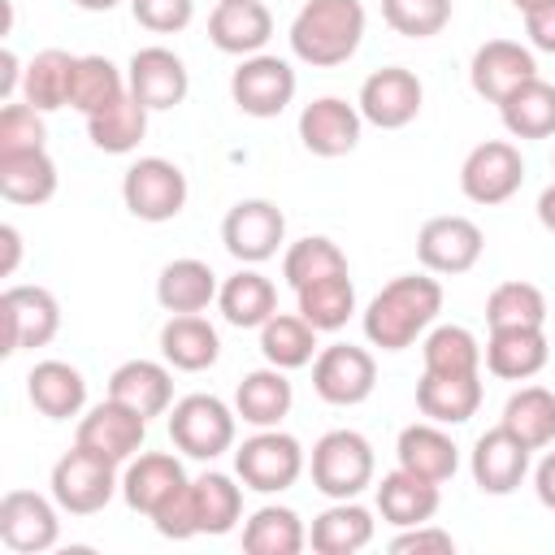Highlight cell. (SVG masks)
I'll return each instance as SVG.
<instances>
[{
    "mask_svg": "<svg viewBox=\"0 0 555 555\" xmlns=\"http://www.w3.org/2000/svg\"><path fill=\"white\" fill-rule=\"evenodd\" d=\"M234 473L247 490L256 494H282L299 481L304 473V447L295 434L286 429H256L251 438H243V447L234 451Z\"/></svg>",
    "mask_w": 555,
    "mask_h": 555,
    "instance_id": "5b68a950",
    "label": "cell"
},
{
    "mask_svg": "<svg viewBox=\"0 0 555 555\" xmlns=\"http://www.w3.org/2000/svg\"><path fill=\"white\" fill-rule=\"evenodd\" d=\"M191 499H195V520L199 533H230L243 520V486H234V477L225 473H204L191 481Z\"/></svg>",
    "mask_w": 555,
    "mask_h": 555,
    "instance_id": "b9f144b4",
    "label": "cell"
},
{
    "mask_svg": "<svg viewBox=\"0 0 555 555\" xmlns=\"http://www.w3.org/2000/svg\"><path fill=\"white\" fill-rule=\"evenodd\" d=\"M260 356L273 369H304L317 360V330L299 312H273L260 325Z\"/></svg>",
    "mask_w": 555,
    "mask_h": 555,
    "instance_id": "60d3db41",
    "label": "cell"
},
{
    "mask_svg": "<svg viewBox=\"0 0 555 555\" xmlns=\"http://www.w3.org/2000/svg\"><path fill=\"white\" fill-rule=\"evenodd\" d=\"M217 4H225V0H217Z\"/></svg>",
    "mask_w": 555,
    "mask_h": 555,
    "instance_id": "94428289",
    "label": "cell"
},
{
    "mask_svg": "<svg viewBox=\"0 0 555 555\" xmlns=\"http://www.w3.org/2000/svg\"><path fill=\"white\" fill-rule=\"evenodd\" d=\"M130 13L152 35H178L195 17V0H130Z\"/></svg>",
    "mask_w": 555,
    "mask_h": 555,
    "instance_id": "681fc988",
    "label": "cell"
},
{
    "mask_svg": "<svg viewBox=\"0 0 555 555\" xmlns=\"http://www.w3.org/2000/svg\"><path fill=\"white\" fill-rule=\"evenodd\" d=\"M217 308L234 330H260L273 312H278V286L256 269L243 264L238 273H230L217 291Z\"/></svg>",
    "mask_w": 555,
    "mask_h": 555,
    "instance_id": "1f68e13d",
    "label": "cell"
},
{
    "mask_svg": "<svg viewBox=\"0 0 555 555\" xmlns=\"http://www.w3.org/2000/svg\"><path fill=\"white\" fill-rule=\"evenodd\" d=\"M74 65L78 56L65 52V48H43L26 61V74H22V100L39 113H56L69 104V91H74Z\"/></svg>",
    "mask_w": 555,
    "mask_h": 555,
    "instance_id": "e575fe53",
    "label": "cell"
},
{
    "mask_svg": "<svg viewBox=\"0 0 555 555\" xmlns=\"http://www.w3.org/2000/svg\"><path fill=\"white\" fill-rule=\"evenodd\" d=\"M364 26L360 0H304L291 22V52L312 69H334L360 52Z\"/></svg>",
    "mask_w": 555,
    "mask_h": 555,
    "instance_id": "7a4b0ae2",
    "label": "cell"
},
{
    "mask_svg": "<svg viewBox=\"0 0 555 555\" xmlns=\"http://www.w3.org/2000/svg\"><path fill=\"white\" fill-rule=\"evenodd\" d=\"M56 499H43L35 490H9L0 499V542L17 555H43L61 538Z\"/></svg>",
    "mask_w": 555,
    "mask_h": 555,
    "instance_id": "2e32d148",
    "label": "cell"
},
{
    "mask_svg": "<svg viewBox=\"0 0 555 555\" xmlns=\"http://www.w3.org/2000/svg\"><path fill=\"white\" fill-rule=\"evenodd\" d=\"M152 525H156V533L160 538H173V542H186V538H195L199 533V520H195V499H191V481L178 490V494H169L152 516H147Z\"/></svg>",
    "mask_w": 555,
    "mask_h": 555,
    "instance_id": "f907efd6",
    "label": "cell"
},
{
    "mask_svg": "<svg viewBox=\"0 0 555 555\" xmlns=\"http://www.w3.org/2000/svg\"><path fill=\"white\" fill-rule=\"evenodd\" d=\"M147 113H152V108H143V104L126 91L121 100H113L108 108H100V113L87 117V139H91L100 152H108V156H126V152H134V147L143 143V134H147Z\"/></svg>",
    "mask_w": 555,
    "mask_h": 555,
    "instance_id": "74e56055",
    "label": "cell"
},
{
    "mask_svg": "<svg viewBox=\"0 0 555 555\" xmlns=\"http://www.w3.org/2000/svg\"><path fill=\"white\" fill-rule=\"evenodd\" d=\"M390 551L395 555H451L455 551V538L438 525H412V529H399L390 538Z\"/></svg>",
    "mask_w": 555,
    "mask_h": 555,
    "instance_id": "816d5d0a",
    "label": "cell"
},
{
    "mask_svg": "<svg viewBox=\"0 0 555 555\" xmlns=\"http://www.w3.org/2000/svg\"><path fill=\"white\" fill-rule=\"evenodd\" d=\"M143 438H147V416H139L134 408H126L117 399H104V403L87 408L78 429H74V442L82 451L108 460V464H130L139 455Z\"/></svg>",
    "mask_w": 555,
    "mask_h": 555,
    "instance_id": "4fadbf2b",
    "label": "cell"
},
{
    "mask_svg": "<svg viewBox=\"0 0 555 555\" xmlns=\"http://www.w3.org/2000/svg\"><path fill=\"white\" fill-rule=\"evenodd\" d=\"M217 291H221L217 273L208 269V260H195V256H178V260H169L156 273V304L169 317H178V312H204L217 299Z\"/></svg>",
    "mask_w": 555,
    "mask_h": 555,
    "instance_id": "4dcf8cb0",
    "label": "cell"
},
{
    "mask_svg": "<svg viewBox=\"0 0 555 555\" xmlns=\"http://www.w3.org/2000/svg\"><path fill=\"white\" fill-rule=\"evenodd\" d=\"M291 403H295V386H291L286 369H273V364L251 369V373L238 382V390H234V412H238V421L251 425V429H273V425H282V421L291 416Z\"/></svg>",
    "mask_w": 555,
    "mask_h": 555,
    "instance_id": "83f0119b",
    "label": "cell"
},
{
    "mask_svg": "<svg viewBox=\"0 0 555 555\" xmlns=\"http://www.w3.org/2000/svg\"><path fill=\"white\" fill-rule=\"evenodd\" d=\"M186 481H191V477H186V468H182L178 455H169V451H139V455L126 464V473H121V499H126L130 512L152 516V512H156L169 494H178Z\"/></svg>",
    "mask_w": 555,
    "mask_h": 555,
    "instance_id": "44dd1931",
    "label": "cell"
},
{
    "mask_svg": "<svg viewBox=\"0 0 555 555\" xmlns=\"http://www.w3.org/2000/svg\"><path fill=\"white\" fill-rule=\"evenodd\" d=\"M308 546V529L295 507L264 503L243 525V551L247 555H299Z\"/></svg>",
    "mask_w": 555,
    "mask_h": 555,
    "instance_id": "d590c367",
    "label": "cell"
},
{
    "mask_svg": "<svg viewBox=\"0 0 555 555\" xmlns=\"http://www.w3.org/2000/svg\"><path fill=\"white\" fill-rule=\"evenodd\" d=\"M208 39L217 52L256 56L273 39V13L260 0H225L208 13Z\"/></svg>",
    "mask_w": 555,
    "mask_h": 555,
    "instance_id": "7402d4cb",
    "label": "cell"
},
{
    "mask_svg": "<svg viewBox=\"0 0 555 555\" xmlns=\"http://www.w3.org/2000/svg\"><path fill=\"white\" fill-rule=\"evenodd\" d=\"M22 74H26V69H22L17 52H13V48H4V52H0V95H4V100H13V91H17Z\"/></svg>",
    "mask_w": 555,
    "mask_h": 555,
    "instance_id": "11a10c76",
    "label": "cell"
},
{
    "mask_svg": "<svg viewBox=\"0 0 555 555\" xmlns=\"http://www.w3.org/2000/svg\"><path fill=\"white\" fill-rule=\"evenodd\" d=\"M529 78H538V56L516 39H486L468 61V82L490 104H503Z\"/></svg>",
    "mask_w": 555,
    "mask_h": 555,
    "instance_id": "ac0fdd59",
    "label": "cell"
},
{
    "mask_svg": "<svg viewBox=\"0 0 555 555\" xmlns=\"http://www.w3.org/2000/svg\"><path fill=\"white\" fill-rule=\"evenodd\" d=\"M503 130L512 139H551L555 134V87L546 78L520 82L503 104H499Z\"/></svg>",
    "mask_w": 555,
    "mask_h": 555,
    "instance_id": "8d00e7d4",
    "label": "cell"
},
{
    "mask_svg": "<svg viewBox=\"0 0 555 555\" xmlns=\"http://www.w3.org/2000/svg\"><path fill=\"white\" fill-rule=\"evenodd\" d=\"M160 356L169 369H182V373H204L217 364L221 356V338H217V325L204 321L199 312H178L160 325Z\"/></svg>",
    "mask_w": 555,
    "mask_h": 555,
    "instance_id": "f1b7e54d",
    "label": "cell"
},
{
    "mask_svg": "<svg viewBox=\"0 0 555 555\" xmlns=\"http://www.w3.org/2000/svg\"><path fill=\"white\" fill-rule=\"evenodd\" d=\"M538 221H542V230H551V234H555V182L538 195Z\"/></svg>",
    "mask_w": 555,
    "mask_h": 555,
    "instance_id": "6f0895ef",
    "label": "cell"
},
{
    "mask_svg": "<svg viewBox=\"0 0 555 555\" xmlns=\"http://www.w3.org/2000/svg\"><path fill=\"white\" fill-rule=\"evenodd\" d=\"M130 91V82H126V74L108 61V56H100V52H91V56H78V65H74V91H69V108H78L82 117H91V113H100V108H108L113 100H121Z\"/></svg>",
    "mask_w": 555,
    "mask_h": 555,
    "instance_id": "7bdbcfd3",
    "label": "cell"
},
{
    "mask_svg": "<svg viewBox=\"0 0 555 555\" xmlns=\"http://www.w3.org/2000/svg\"><path fill=\"white\" fill-rule=\"evenodd\" d=\"M421 360L429 373H481V343L464 325H429Z\"/></svg>",
    "mask_w": 555,
    "mask_h": 555,
    "instance_id": "ee69618b",
    "label": "cell"
},
{
    "mask_svg": "<svg viewBox=\"0 0 555 555\" xmlns=\"http://www.w3.org/2000/svg\"><path fill=\"white\" fill-rule=\"evenodd\" d=\"M126 82H130V95L152 113L178 108L186 100V91H191V74L182 65V56L173 48H160V43H147V48H139L130 56Z\"/></svg>",
    "mask_w": 555,
    "mask_h": 555,
    "instance_id": "e0dca14e",
    "label": "cell"
},
{
    "mask_svg": "<svg viewBox=\"0 0 555 555\" xmlns=\"http://www.w3.org/2000/svg\"><path fill=\"white\" fill-rule=\"evenodd\" d=\"M238 412L217 395H182L169 408V442L191 460H217L234 447Z\"/></svg>",
    "mask_w": 555,
    "mask_h": 555,
    "instance_id": "277c9868",
    "label": "cell"
},
{
    "mask_svg": "<svg viewBox=\"0 0 555 555\" xmlns=\"http://www.w3.org/2000/svg\"><path fill=\"white\" fill-rule=\"evenodd\" d=\"M78 9H87V13H108V9H117L121 0H74Z\"/></svg>",
    "mask_w": 555,
    "mask_h": 555,
    "instance_id": "680465c9",
    "label": "cell"
},
{
    "mask_svg": "<svg viewBox=\"0 0 555 555\" xmlns=\"http://www.w3.org/2000/svg\"><path fill=\"white\" fill-rule=\"evenodd\" d=\"M551 308L546 295L533 282H499L486 299V325L490 330H512V325H546Z\"/></svg>",
    "mask_w": 555,
    "mask_h": 555,
    "instance_id": "bcb514c9",
    "label": "cell"
},
{
    "mask_svg": "<svg viewBox=\"0 0 555 555\" xmlns=\"http://www.w3.org/2000/svg\"><path fill=\"white\" fill-rule=\"evenodd\" d=\"M377 386V360L373 351L356 347V343H330L317 351L312 360V390L317 399L334 403V408H356L373 395Z\"/></svg>",
    "mask_w": 555,
    "mask_h": 555,
    "instance_id": "8fae6325",
    "label": "cell"
},
{
    "mask_svg": "<svg viewBox=\"0 0 555 555\" xmlns=\"http://www.w3.org/2000/svg\"><path fill=\"white\" fill-rule=\"evenodd\" d=\"M0 195L22 208L48 204L56 195V160L48 156V147L0 156Z\"/></svg>",
    "mask_w": 555,
    "mask_h": 555,
    "instance_id": "836d02e7",
    "label": "cell"
},
{
    "mask_svg": "<svg viewBox=\"0 0 555 555\" xmlns=\"http://www.w3.org/2000/svg\"><path fill=\"white\" fill-rule=\"evenodd\" d=\"M295 69L291 61L282 56H269V52H256V56H243L238 69L230 74V100L238 104V113L247 117H278L286 113V104L295 100Z\"/></svg>",
    "mask_w": 555,
    "mask_h": 555,
    "instance_id": "30bf717a",
    "label": "cell"
},
{
    "mask_svg": "<svg viewBox=\"0 0 555 555\" xmlns=\"http://www.w3.org/2000/svg\"><path fill=\"white\" fill-rule=\"evenodd\" d=\"M468 468H473V481L481 494H512L529 473V447L512 429L494 425L473 442Z\"/></svg>",
    "mask_w": 555,
    "mask_h": 555,
    "instance_id": "ffe728a7",
    "label": "cell"
},
{
    "mask_svg": "<svg viewBox=\"0 0 555 555\" xmlns=\"http://www.w3.org/2000/svg\"><path fill=\"white\" fill-rule=\"evenodd\" d=\"M421 100H425V87L412 69L403 65H386V69H373L364 82H360V117L377 130H403L416 121L421 113Z\"/></svg>",
    "mask_w": 555,
    "mask_h": 555,
    "instance_id": "5bb4252c",
    "label": "cell"
},
{
    "mask_svg": "<svg viewBox=\"0 0 555 555\" xmlns=\"http://www.w3.org/2000/svg\"><path fill=\"white\" fill-rule=\"evenodd\" d=\"M503 429H512L529 451H542L555 442V390L546 386H520L499 416Z\"/></svg>",
    "mask_w": 555,
    "mask_h": 555,
    "instance_id": "f35d334b",
    "label": "cell"
},
{
    "mask_svg": "<svg viewBox=\"0 0 555 555\" xmlns=\"http://www.w3.org/2000/svg\"><path fill=\"white\" fill-rule=\"evenodd\" d=\"M221 243L238 264H264L286 243V217L273 199H238L221 221Z\"/></svg>",
    "mask_w": 555,
    "mask_h": 555,
    "instance_id": "7c38bea8",
    "label": "cell"
},
{
    "mask_svg": "<svg viewBox=\"0 0 555 555\" xmlns=\"http://www.w3.org/2000/svg\"><path fill=\"white\" fill-rule=\"evenodd\" d=\"M43 139H48V126H43L39 108H30L26 100H9L0 108V156L35 152V147H43Z\"/></svg>",
    "mask_w": 555,
    "mask_h": 555,
    "instance_id": "c3c4849f",
    "label": "cell"
},
{
    "mask_svg": "<svg viewBox=\"0 0 555 555\" xmlns=\"http://www.w3.org/2000/svg\"><path fill=\"white\" fill-rule=\"evenodd\" d=\"M416 408L425 421L438 425H464L481 408V373H421L416 382Z\"/></svg>",
    "mask_w": 555,
    "mask_h": 555,
    "instance_id": "d4e9b609",
    "label": "cell"
},
{
    "mask_svg": "<svg viewBox=\"0 0 555 555\" xmlns=\"http://www.w3.org/2000/svg\"><path fill=\"white\" fill-rule=\"evenodd\" d=\"M360 130H364V117L343 95H321V100L304 104V113H299V143L321 160L356 152Z\"/></svg>",
    "mask_w": 555,
    "mask_h": 555,
    "instance_id": "d6986e66",
    "label": "cell"
},
{
    "mask_svg": "<svg viewBox=\"0 0 555 555\" xmlns=\"http://www.w3.org/2000/svg\"><path fill=\"white\" fill-rule=\"evenodd\" d=\"M551 321H555V312H551Z\"/></svg>",
    "mask_w": 555,
    "mask_h": 555,
    "instance_id": "6125c7cd",
    "label": "cell"
},
{
    "mask_svg": "<svg viewBox=\"0 0 555 555\" xmlns=\"http://www.w3.org/2000/svg\"><path fill=\"white\" fill-rule=\"evenodd\" d=\"M382 17L403 39H434L451 22V0H382Z\"/></svg>",
    "mask_w": 555,
    "mask_h": 555,
    "instance_id": "7dc6e473",
    "label": "cell"
},
{
    "mask_svg": "<svg viewBox=\"0 0 555 555\" xmlns=\"http://www.w3.org/2000/svg\"><path fill=\"white\" fill-rule=\"evenodd\" d=\"M0 330H4V356L48 347L61 330V304L48 286H9L0 295Z\"/></svg>",
    "mask_w": 555,
    "mask_h": 555,
    "instance_id": "9c48e42d",
    "label": "cell"
},
{
    "mask_svg": "<svg viewBox=\"0 0 555 555\" xmlns=\"http://www.w3.org/2000/svg\"><path fill=\"white\" fill-rule=\"evenodd\" d=\"M520 13H529V9H538V4H546V0H512Z\"/></svg>",
    "mask_w": 555,
    "mask_h": 555,
    "instance_id": "91938a15",
    "label": "cell"
},
{
    "mask_svg": "<svg viewBox=\"0 0 555 555\" xmlns=\"http://www.w3.org/2000/svg\"><path fill=\"white\" fill-rule=\"evenodd\" d=\"M52 499L61 512L69 516H95L113 503V494L121 490V477H117V464L82 451L78 442L52 464Z\"/></svg>",
    "mask_w": 555,
    "mask_h": 555,
    "instance_id": "8992f818",
    "label": "cell"
},
{
    "mask_svg": "<svg viewBox=\"0 0 555 555\" xmlns=\"http://www.w3.org/2000/svg\"><path fill=\"white\" fill-rule=\"evenodd\" d=\"M525 35H529V43L538 52H551L555 56V0H546V4H538V9L525 13Z\"/></svg>",
    "mask_w": 555,
    "mask_h": 555,
    "instance_id": "f5cc1de1",
    "label": "cell"
},
{
    "mask_svg": "<svg viewBox=\"0 0 555 555\" xmlns=\"http://www.w3.org/2000/svg\"><path fill=\"white\" fill-rule=\"evenodd\" d=\"M295 299H299L295 312H299L317 334L343 330V325L351 321V312H356V286H351L347 273H330V278H321V282H308V286L295 291Z\"/></svg>",
    "mask_w": 555,
    "mask_h": 555,
    "instance_id": "ab89813d",
    "label": "cell"
},
{
    "mask_svg": "<svg viewBox=\"0 0 555 555\" xmlns=\"http://www.w3.org/2000/svg\"><path fill=\"white\" fill-rule=\"evenodd\" d=\"M0 243H4V260H0V273L9 278V273L17 269V260H22V234H17V225H13V221H4V225H0Z\"/></svg>",
    "mask_w": 555,
    "mask_h": 555,
    "instance_id": "9f6ffc18",
    "label": "cell"
},
{
    "mask_svg": "<svg viewBox=\"0 0 555 555\" xmlns=\"http://www.w3.org/2000/svg\"><path fill=\"white\" fill-rule=\"evenodd\" d=\"M442 312V286L425 273L390 278L364 308V338L382 351H408Z\"/></svg>",
    "mask_w": 555,
    "mask_h": 555,
    "instance_id": "6da1fadb",
    "label": "cell"
},
{
    "mask_svg": "<svg viewBox=\"0 0 555 555\" xmlns=\"http://www.w3.org/2000/svg\"><path fill=\"white\" fill-rule=\"evenodd\" d=\"M108 399L134 408L139 416H165L173 408V373L160 360H126L108 373Z\"/></svg>",
    "mask_w": 555,
    "mask_h": 555,
    "instance_id": "cb8c5ba5",
    "label": "cell"
},
{
    "mask_svg": "<svg viewBox=\"0 0 555 555\" xmlns=\"http://www.w3.org/2000/svg\"><path fill=\"white\" fill-rule=\"evenodd\" d=\"M546 356H551V343L542 334V325H512V330H490L486 347H481V360L494 377L503 382H529L546 369Z\"/></svg>",
    "mask_w": 555,
    "mask_h": 555,
    "instance_id": "603a6c76",
    "label": "cell"
},
{
    "mask_svg": "<svg viewBox=\"0 0 555 555\" xmlns=\"http://www.w3.org/2000/svg\"><path fill=\"white\" fill-rule=\"evenodd\" d=\"M533 494H538L542 507L555 512V451H546V455L538 460V468H533Z\"/></svg>",
    "mask_w": 555,
    "mask_h": 555,
    "instance_id": "db71d44e",
    "label": "cell"
},
{
    "mask_svg": "<svg viewBox=\"0 0 555 555\" xmlns=\"http://www.w3.org/2000/svg\"><path fill=\"white\" fill-rule=\"evenodd\" d=\"M481 247H486V234L473 217H460V212H447V217H429L416 234V260L429 269V273H468L477 260H481Z\"/></svg>",
    "mask_w": 555,
    "mask_h": 555,
    "instance_id": "9a60e30c",
    "label": "cell"
},
{
    "mask_svg": "<svg viewBox=\"0 0 555 555\" xmlns=\"http://www.w3.org/2000/svg\"><path fill=\"white\" fill-rule=\"evenodd\" d=\"M520 182H525V160H520V147L507 139L477 143L460 165V191L481 208L507 204L520 191Z\"/></svg>",
    "mask_w": 555,
    "mask_h": 555,
    "instance_id": "ba28073f",
    "label": "cell"
},
{
    "mask_svg": "<svg viewBox=\"0 0 555 555\" xmlns=\"http://www.w3.org/2000/svg\"><path fill=\"white\" fill-rule=\"evenodd\" d=\"M308 542L317 555H356L373 542V512L356 499H334L321 516H312Z\"/></svg>",
    "mask_w": 555,
    "mask_h": 555,
    "instance_id": "d6a6232c",
    "label": "cell"
},
{
    "mask_svg": "<svg viewBox=\"0 0 555 555\" xmlns=\"http://www.w3.org/2000/svg\"><path fill=\"white\" fill-rule=\"evenodd\" d=\"M373 442L356 429H330L312 442L308 473L325 499H356L364 486H373Z\"/></svg>",
    "mask_w": 555,
    "mask_h": 555,
    "instance_id": "3957f363",
    "label": "cell"
},
{
    "mask_svg": "<svg viewBox=\"0 0 555 555\" xmlns=\"http://www.w3.org/2000/svg\"><path fill=\"white\" fill-rule=\"evenodd\" d=\"M395 455H399V468H408L425 481H438V486L451 481L455 468H460V447L451 442V434L438 421L403 425L399 442H395Z\"/></svg>",
    "mask_w": 555,
    "mask_h": 555,
    "instance_id": "484cf974",
    "label": "cell"
},
{
    "mask_svg": "<svg viewBox=\"0 0 555 555\" xmlns=\"http://www.w3.org/2000/svg\"><path fill=\"white\" fill-rule=\"evenodd\" d=\"M438 503H442L438 481H425V477H416V473H408V468L386 473L382 486H377V512H382V520L395 525V529L429 525V520L438 516Z\"/></svg>",
    "mask_w": 555,
    "mask_h": 555,
    "instance_id": "f546056e",
    "label": "cell"
},
{
    "mask_svg": "<svg viewBox=\"0 0 555 555\" xmlns=\"http://www.w3.org/2000/svg\"><path fill=\"white\" fill-rule=\"evenodd\" d=\"M186 173L165 160V156H139L126 173H121V204L130 217L139 221H173L186 208Z\"/></svg>",
    "mask_w": 555,
    "mask_h": 555,
    "instance_id": "52a82bcc",
    "label": "cell"
},
{
    "mask_svg": "<svg viewBox=\"0 0 555 555\" xmlns=\"http://www.w3.org/2000/svg\"><path fill=\"white\" fill-rule=\"evenodd\" d=\"M330 273H347V256H343V247H338L334 238H325V234H308V238L291 243L286 256H282V278H286L291 291H299V286H308V282H321V278H330Z\"/></svg>",
    "mask_w": 555,
    "mask_h": 555,
    "instance_id": "f6af8a7d",
    "label": "cell"
},
{
    "mask_svg": "<svg viewBox=\"0 0 555 555\" xmlns=\"http://www.w3.org/2000/svg\"><path fill=\"white\" fill-rule=\"evenodd\" d=\"M26 399L48 421H69L87 408V377L69 360H39L26 373Z\"/></svg>",
    "mask_w": 555,
    "mask_h": 555,
    "instance_id": "4316f807",
    "label": "cell"
}]
</instances>
